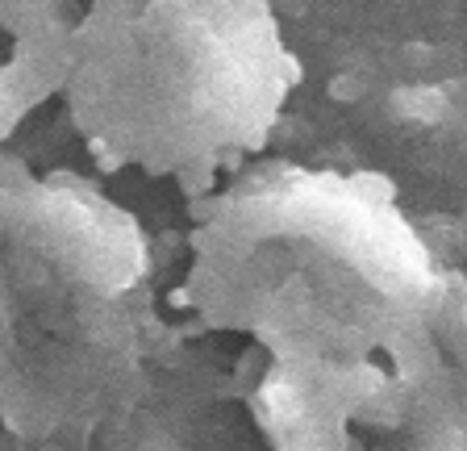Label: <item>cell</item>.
Wrapping results in <instances>:
<instances>
[{
  "label": "cell",
  "mask_w": 467,
  "mask_h": 451,
  "mask_svg": "<svg viewBox=\"0 0 467 451\" xmlns=\"http://www.w3.org/2000/svg\"><path fill=\"white\" fill-rule=\"evenodd\" d=\"M196 243L204 309L326 372L413 351L447 285L389 193L368 180H254Z\"/></svg>",
  "instance_id": "cell-1"
},
{
  "label": "cell",
  "mask_w": 467,
  "mask_h": 451,
  "mask_svg": "<svg viewBox=\"0 0 467 451\" xmlns=\"http://www.w3.org/2000/svg\"><path fill=\"white\" fill-rule=\"evenodd\" d=\"M292 79L267 0H97L67 42L92 151L188 184L267 142Z\"/></svg>",
  "instance_id": "cell-2"
},
{
  "label": "cell",
  "mask_w": 467,
  "mask_h": 451,
  "mask_svg": "<svg viewBox=\"0 0 467 451\" xmlns=\"http://www.w3.org/2000/svg\"><path fill=\"white\" fill-rule=\"evenodd\" d=\"M138 280L126 217L71 184L0 159V405L47 389L71 355L100 351V314Z\"/></svg>",
  "instance_id": "cell-3"
}]
</instances>
